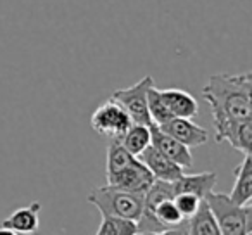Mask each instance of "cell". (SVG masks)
Wrapping results in <instances>:
<instances>
[{
  "label": "cell",
  "instance_id": "cell-1",
  "mask_svg": "<svg viewBox=\"0 0 252 235\" xmlns=\"http://www.w3.org/2000/svg\"><path fill=\"white\" fill-rule=\"evenodd\" d=\"M202 97L213 111L214 130L235 121L252 118V76L249 71L238 74H213L202 88Z\"/></svg>",
  "mask_w": 252,
  "mask_h": 235
},
{
  "label": "cell",
  "instance_id": "cell-2",
  "mask_svg": "<svg viewBox=\"0 0 252 235\" xmlns=\"http://www.w3.org/2000/svg\"><path fill=\"white\" fill-rule=\"evenodd\" d=\"M88 202L94 204L102 216H118L138 221L144 211V194L104 185L88 194Z\"/></svg>",
  "mask_w": 252,
  "mask_h": 235
},
{
  "label": "cell",
  "instance_id": "cell-3",
  "mask_svg": "<svg viewBox=\"0 0 252 235\" xmlns=\"http://www.w3.org/2000/svg\"><path fill=\"white\" fill-rule=\"evenodd\" d=\"M209 206L221 235H251L252 234V207L251 204L238 206L231 202L226 194L209 192L204 197Z\"/></svg>",
  "mask_w": 252,
  "mask_h": 235
},
{
  "label": "cell",
  "instance_id": "cell-4",
  "mask_svg": "<svg viewBox=\"0 0 252 235\" xmlns=\"http://www.w3.org/2000/svg\"><path fill=\"white\" fill-rule=\"evenodd\" d=\"M131 123L133 121L125 111V107L112 97L95 109L90 120L92 128L98 135H104L109 138H121Z\"/></svg>",
  "mask_w": 252,
  "mask_h": 235
},
{
  "label": "cell",
  "instance_id": "cell-5",
  "mask_svg": "<svg viewBox=\"0 0 252 235\" xmlns=\"http://www.w3.org/2000/svg\"><path fill=\"white\" fill-rule=\"evenodd\" d=\"M152 85H154V80H152L151 74H147L140 81H137L133 87L121 88V90H116L112 94V99L125 107V111L128 112L133 123L145 125V127L152 125L147 109V92Z\"/></svg>",
  "mask_w": 252,
  "mask_h": 235
},
{
  "label": "cell",
  "instance_id": "cell-6",
  "mask_svg": "<svg viewBox=\"0 0 252 235\" xmlns=\"http://www.w3.org/2000/svg\"><path fill=\"white\" fill-rule=\"evenodd\" d=\"M105 180H107L105 185L118 187V189L130 190V192L145 194L149 187L152 185V182H154V176L145 168V165L140 159L135 158L130 165L121 168L119 171L105 175Z\"/></svg>",
  "mask_w": 252,
  "mask_h": 235
},
{
  "label": "cell",
  "instance_id": "cell-7",
  "mask_svg": "<svg viewBox=\"0 0 252 235\" xmlns=\"http://www.w3.org/2000/svg\"><path fill=\"white\" fill-rule=\"evenodd\" d=\"M151 145L158 149L161 154H164L168 159H171L175 165H178L180 168L189 169L193 166V158L190 147L183 145L182 142H178L176 138L169 137L168 134L161 130L158 125L152 123L151 127Z\"/></svg>",
  "mask_w": 252,
  "mask_h": 235
},
{
  "label": "cell",
  "instance_id": "cell-8",
  "mask_svg": "<svg viewBox=\"0 0 252 235\" xmlns=\"http://www.w3.org/2000/svg\"><path fill=\"white\" fill-rule=\"evenodd\" d=\"M159 128L187 147H199L209 140V132L195 125L189 118H171L168 123L161 125Z\"/></svg>",
  "mask_w": 252,
  "mask_h": 235
},
{
  "label": "cell",
  "instance_id": "cell-9",
  "mask_svg": "<svg viewBox=\"0 0 252 235\" xmlns=\"http://www.w3.org/2000/svg\"><path fill=\"white\" fill-rule=\"evenodd\" d=\"M142 163L145 165V168L152 173L154 180H162V182H175L183 175V168H180L178 165L168 159L164 154L158 151L156 147L149 145L144 152L137 156Z\"/></svg>",
  "mask_w": 252,
  "mask_h": 235
},
{
  "label": "cell",
  "instance_id": "cell-10",
  "mask_svg": "<svg viewBox=\"0 0 252 235\" xmlns=\"http://www.w3.org/2000/svg\"><path fill=\"white\" fill-rule=\"evenodd\" d=\"M216 142H228L235 151L251 154L252 149V118L242 120L216 130Z\"/></svg>",
  "mask_w": 252,
  "mask_h": 235
},
{
  "label": "cell",
  "instance_id": "cell-11",
  "mask_svg": "<svg viewBox=\"0 0 252 235\" xmlns=\"http://www.w3.org/2000/svg\"><path fill=\"white\" fill-rule=\"evenodd\" d=\"M161 92V97L164 101L166 107L169 109L173 118H195L199 114V104L192 94L182 88H164Z\"/></svg>",
  "mask_w": 252,
  "mask_h": 235
},
{
  "label": "cell",
  "instance_id": "cell-12",
  "mask_svg": "<svg viewBox=\"0 0 252 235\" xmlns=\"http://www.w3.org/2000/svg\"><path fill=\"white\" fill-rule=\"evenodd\" d=\"M218 183L216 171H204L197 175H187L183 173L178 180L173 182V189L176 194H193L199 199H204L209 192H213Z\"/></svg>",
  "mask_w": 252,
  "mask_h": 235
},
{
  "label": "cell",
  "instance_id": "cell-13",
  "mask_svg": "<svg viewBox=\"0 0 252 235\" xmlns=\"http://www.w3.org/2000/svg\"><path fill=\"white\" fill-rule=\"evenodd\" d=\"M230 201L238 206L251 204L252 201V158L251 154H244V161L238 168H235V183L230 192Z\"/></svg>",
  "mask_w": 252,
  "mask_h": 235
},
{
  "label": "cell",
  "instance_id": "cell-14",
  "mask_svg": "<svg viewBox=\"0 0 252 235\" xmlns=\"http://www.w3.org/2000/svg\"><path fill=\"white\" fill-rule=\"evenodd\" d=\"M2 227L11 228L16 234H35L40 227V202H32L16 209L2 221Z\"/></svg>",
  "mask_w": 252,
  "mask_h": 235
},
{
  "label": "cell",
  "instance_id": "cell-15",
  "mask_svg": "<svg viewBox=\"0 0 252 235\" xmlns=\"http://www.w3.org/2000/svg\"><path fill=\"white\" fill-rule=\"evenodd\" d=\"M187 235H221L218 223L206 201H200L197 211L187 220Z\"/></svg>",
  "mask_w": 252,
  "mask_h": 235
},
{
  "label": "cell",
  "instance_id": "cell-16",
  "mask_svg": "<svg viewBox=\"0 0 252 235\" xmlns=\"http://www.w3.org/2000/svg\"><path fill=\"white\" fill-rule=\"evenodd\" d=\"M119 142L131 156H138L151 145V128L145 125L131 123L125 135L119 138Z\"/></svg>",
  "mask_w": 252,
  "mask_h": 235
},
{
  "label": "cell",
  "instance_id": "cell-17",
  "mask_svg": "<svg viewBox=\"0 0 252 235\" xmlns=\"http://www.w3.org/2000/svg\"><path fill=\"white\" fill-rule=\"evenodd\" d=\"M137 232V221L118 216H102L95 235H135Z\"/></svg>",
  "mask_w": 252,
  "mask_h": 235
},
{
  "label": "cell",
  "instance_id": "cell-18",
  "mask_svg": "<svg viewBox=\"0 0 252 235\" xmlns=\"http://www.w3.org/2000/svg\"><path fill=\"white\" fill-rule=\"evenodd\" d=\"M137 156H131L130 152L123 147L119 138H112L107 147V161H105V175H111L114 171H119L121 168L130 165Z\"/></svg>",
  "mask_w": 252,
  "mask_h": 235
},
{
  "label": "cell",
  "instance_id": "cell-19",
  "mask_svg": "<svg viewBox=\"0 0 252 235\" xmlns=\"http://www.w3.org/2000/svg\"><path fill=\"white\" fill-rule=\"evenodd\" d=\"M147 109H149V116H151L152 123L158 125V127L168 123L173 118L169 109L166 107L164 101H162L161 92H159V88H156V85H152L147 92Z\"/></svg>",
  "mask_w": 252,
  "mask_h": 235
},
{
  "label": "cell",
  "instance_id": "cell-20",
  "mask_svg": "<svg viewBox=\"0 0 252 235\" xmlns=\"http://www.w3.org/2000/svg\"><path fill=\"white\" fill-rule=\"evenodd\" d=\"M200 201L202 199H199V197L193 196V194H176V196L173 197V202L176 204V207H178V211L182 213V216L185 218V220H189V218L195 213Z\"/></svg>",
  "mask_w": 252,
  "mask_h": 235
},
{
  "label": "cell",
  "instance_id": "cell-21",
  "mask_svg": "<svg viewBox=\"0 0 252 235\" xmlns=\"http://www.w3.org/2000/svg\"><path fill=\"white\" fill-rule=\"evenodd\" d=\"M156 235H187V220L183 221L182 225H178V227L166 228V230L159 232V234H156Z\"/></svg>",
  "mask_w": 252,
  "mask_h": 235
},
{
  "label": "cell",
  "instance_id": "cell-22",
  "mask_svg": "<svg viewBox=\"0 0 252 235\" xmlns=\"http://www.w3.org/2000/svg\"><path fill=\"white\" fill-rule=\"evenodd\" d=\"M0 235H18V234L14 230H11V228L0 227Z\"/></svg>",
  "mask_w": 252,
  "mask_h": 235
},
{
  "label": "cell",
  "instance_id": "cell-23",
  "mask_svg": "<svg viewBox=\"0 0 252 235\" xmlns=\"http://www.w3.org/2000/svg\"><path fill=\"white\" fill-rule=\"evenodd\" d=\"M135 235H156V234H151V232H137Z\"/></svg>",
  "mask_w": 252,
  "mask_h": 235
},
{
  "label": "cell",
  "instance_id": "cell-24",
  "mask_svg": "<svg viewBox=\"0 0 252 235\" xmlns=\"http://www.w3.org/2000/svg\"><path fill=\"white\" fill-rule=\"evenodd\" d=\"M23 235H33V234H23Z\"/></svg>",
  "mask_w": 252,
  "mask_h": 235
}]
</instances>
